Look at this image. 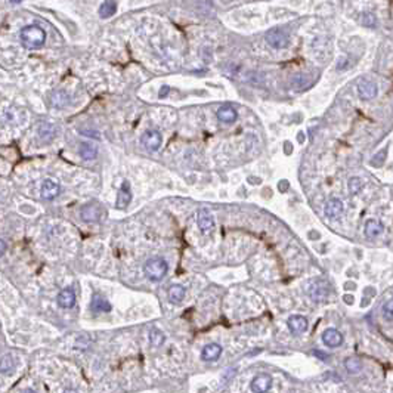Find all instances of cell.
<instances>
[{"mask_svg":"<svg viewBox=\"0 0 393 393\" xmlns=\"http://www.w3.org/2000/svg\"><path fill=\"white\" fill-rule=\"evenodd\" d=\"M19 39L24 48L27 49H39L46 42V33L39 25H27L21 30Z\"/></svg>","mask_w":393,"mask_h":393,"instance_id":"6da1fadb","label":"cell"},{"mask_svg":"<svg viewBox=\"0 0 393 393\" xmlns=\"http://www.w3.org/2000/svg\"><path fill=\"white\" fill-rule=\"evenodd\" d=\"M169 271L167 262L160 259V257H154L147 260V263L144 265V272L145 275L151 280V281H160L163 277H166Z\"/></svg>","mask_w":393,"mask_h":393,"instance_id":"7a4b0ae2","label":"cell"},{"mask_svg":"<svg viewBox=\"0 0 393 393\" xmlns=\"http://www.w3.org/2000/svg\"><path fill=\"white\" fill-rule=\"evenodd\" d=\"M304 290H306V295H309L312 300H315V301H324L328 297V293H330L328 284L324 280H319V278L309 281Z\"/></svg>","mask_w":393,"mask_h":393,"instance_id":"3957f363","label":"cell"},{"mask_svg":"<svg viewBox=\"0 0 393 393\" xmlns=\"http://www.w3.org/2000/svg\"><path fill=\"white\" fill-rule=\"evenodd\" d=\"M266 42L275 49H283L289 45V34L281 28H274L266 34Z\"/></svg>","mask_w":393,"mask_h":393,"instance_id":"277c9868","label":"cell"},{"mask_svg":"<svg viewBox=\"0 0 393 393\" xmlns=\"http://www.w3.org/2000/svg\"><path fill=\"white\" fill-rule=\"evenodd\" d=\"M141 144L148 151H157L161 147V135L157 130H147L141 138Z\"/></svg>","mask_w":393,"mask_h":393,"instance_id":"5b68a950","label":"cell"},{"mask_svg":"<svg viewBox=\"0 0 393 393\" xmlns=\"http://www.w3.org/2000/svg\"><path fill=\"white\" fill-rule=\"evenodd\" d=\"M343 210H344L343 201L339 198H331L325 205V214L330 219H339L342 216Z\"/></svg>","mask_w":393,"mask_h":393,"instance_id":"8992f818","label":"cell"},{"mask_svg":"<svg viewBox=\"0 0 393 393\" xmlns=\"http://www.w3.org/2000/svg\"><path fill=\"white\" fill-rule=\"evenodd\" d=\"M59 194V184L55 179H45L42 184V196L45 199H53Z\"/></svg>","mask_w":393,"mask_h":393,"instance_id":"52a82bcc","label":"cell"},{"mask_svg":"<svg viewBox=\"0 0 393 393\" xmlns=\"http://www.w3.org/2000/svg\"><path fill=\"white\" fill-rule=\"evenodd\" d=\"M358 94H359V97L362 99L370 100V99L376 98V95H377V86H376V83H373L370 80H362L358 85Z\"/></svg>","mask_w":393,"mask_h":393,"instance_id":"ba28073f","label":"cell"},{"mask_svg":"<svg viewBox=\"0 0 393 393\" xmlns=\"http://www.w3.org/2000/svg\"><path fill=\"white\" fill-rule=\"evenodd\" d=\"M322 342H324L327 346H330V347H337V346H340V344L343 343V336H342L337 330H334V328H328V330H325L324 334H322Z\"/></svg>","mask_w":393,"mask_h":393,"instance_id":"9c48e42d","label":"cell"},{"mask_svg":"<svg viewBox=\"0 0 393 393\" xmlns=\"http://www.w3.org/2000/svg\"><path fill=\"white\" fill-rule=\"evenodd\" d=\"M271 385H272V379L266 374H260L253 379L250 389L253 392H268L271 389Z\"/></svg>","mask_w":393,"mask_h":393,"instance_id":"30bf717a","label":"cell"},{"mask_svg":"<svg viewBox=\"0 0 393 393\" xmlns=\"http://www.w3.org/2000/svg\"><path fill=\"white\" fill-rule=\"evenodd\" d=\"M222 353V346L217 343H210L202 347L201 350V359L202 361H216Z\"/></svg>","mask_w":393,"mask_h":393,"instance_id":"8fae6325","label":"cell"},{"mask_svg":"<svg viewBox=\"0 0 393 393\" xmlns=\"http://www.w3.org/2000/svg\"><path fill=\"white\" fill-rule=\"evenodd\" d=\"M100 213H102V208L98 204H89L82 208V217L86 222H98Z\"/></svg>","mask_w":393,"mask_h":393,"instance_id":"7c38bea8","label":"cell"},{"mask_svg":"<svg viewBox=\"0 0 393 393\" xmlns=\"http://www.w3.org/2000/svg\"><path fill=\"white\" fill-rule=\"evenodd\" d=\"M213 225H214L213 216L207 210H201L198 214V228L201 229V232L208 234L213 229Z\"/></svg>","mask_w":393,"mask_h":393,"instance_id":"4fadbf2b","label":"cell"},{"mask_svg":"<svg viewBox=\"0 0 393 393\" xmlns=\"http://www.w3.org/2000/svg\"><path fill=\"white\" fill-rule=\"evenodd\" d=\"M76 303V293L71 289H64L62 292H59L58 295V304L64 309H70L73 307Z\"/></svg>","mask_w":393,"mask_h":393,"instance_id":"5bb4252c","label":"cell"},{"mask_svg":"<svg viewBox=\"0 0 393 393\" xmlns=\"http://www.w3.org/2000/svg\"><path fill=\"white\" fill-rule=\"evenodd\" d=\"M289 328H290L292 333L300 334V333L306 331V328H307V319L304 316H300V315H293L289 319Z\"/></svg>","mask_w":393,"mask_h":393,"instance_id":"9a60e30c","label":"cell"},{"mask_svg":"<svg viewBox=\"0 0 393 393\" xmlns=\"http://www.w3.org/2000/svg\"><path fill=\"white\" fill-rule=\"evenodd\" d=\"M132 201V191H130V185L127 181L123 182L121 188H120V193L117 196V207L118 208H124L126 205H129V202Z\"/></svg>","mask_w":393,"mask_h":393,"instance_id":"2e32d148","label":"cell"},{"mask_svg":"<svg viewBox=\"0 0 393 393\" xmlns=\"http://www.w3.org/2000/svg\"><path fill=\"white\" fill-rule=\"evenodd\" d=\"M383 229H385V226H383L379 220L371 219V220H368L367 225H365V235H367L368 238H376V237H379V235L383 234Z\"/></svg>","mask_w":393,"mask_h":393,"instance_id":"e0dca14e","label":"cell"},{"mask_svg":"<svg viewBox=\"0 0 393 393\" xmlns=\"http://www.w3.org/2000/svg\"><path fill=\"white\" fill-rule=\"evenodd\" d=\"M237 117H238V114L232 106H222L217 111V118L223 123H234L237 120Z\"/></svg>","mask_w":393,"mask_h":393,"instance_id":"ac0fdd59","label":"cell"},{"mask_svg":"<svg viewBox=\"0 0 393 393\" xmlns=\"http://www.w3.org/2000/svg\"><path fill=\"white\" fill-rule=\"evenodd\" d=\"M115 12H117V3H115V0H105L99 6V16L103 18V19L111 18Z\"/></svg>","mask_w":393,"mask_h":393,"instance_id":"d6986e66","label":"cell"},{"mask_svg":"<svg viewBox=\"0 0 393 393\" xmlns=\"http://www.w3.org/2000/svg\"><path fill=\"white\" fill-rule=\"evenodd\" d=\"M185 293H187L185 287L175 284V286H172L170 290H169V298H170L172 303L179 304V303H182V300L185 298Z\"/></svg>","mask_w":393,"mask_h":393,"instance_id":"ffe728a7","label":"cell"},{"mask_svg":"<svg viewBox=\"0 0 393 393\" xmlns=\"http://www.w3.org/2000/svg\"><path fill=\"white\" fill-rule=\"evenodd\" d=\"M92 310L95 312H109L111 310V304L108 303V300H105L103 297L95 295L92 298V304H91Z\"/></svg>","mask_w":393,"mask_h":393,"instance_id":"44dd1931","label":"cell"},{"mask_svg":"<svg viewBox=\"0 0 393 393\" xmlns=\"http://www.w3.org/2000/svg\"><path fill=\"white\" fill-rule=\"evenodd\" d=\"M55 127L53 124L50 123H43L40 127H39V136L43 142H49L53 136H55Z\"/></svg>","mask_w":393,"mask_h":393,"instance_id":"7402d4cb","label":"cell"},{"mask_svg":"<svg viewBox=\"0 0 393 393\" xmlns=\"http://www.w3.org/2000/svg\"><path fill=\"white\" fill-rule=\"evenodd\" d=\"M79 152H80V155H82L83 160H95L97 158V154H98L97 147H94L91 144H82Z\"/></svg>","mask_w":393,"mask_h":393,"instance_id":"603a6c76","label":"cell"},{"mask_svg":"<svg viewBox=\"0 0 393 393\" xmlns=\"http://www.w3.org/2000/svg\"><path fill=\"white\" fill-rule=\"evenodd\" d=\"M15 368V361L12 355H4L0 359V373L3 374H10Z\"/></svg>","mask_w":393,"mask_h":393,"instance_id":"cb8c5ba5","label":"cell"},{"mask_svg":"<svg viewBox=\"0 0 393 393\" xmlns=\"http://www.w3.org/2000/svg\"><path fill=\"white\" fill-rule=\"evenodd\" d=\"M149 342H151L152 346L160 347V346H163V343L166 342V336H164L160 330L154 328V330H151V333H149Z\"/></svg>","mask_w":393,"mask_h":393,"instance_id":"d4e9b609","label":"cell"},{"mask_svg":"<svg viewBox=\"0 0 393 393\" xmlns=\"http://www.w3.org/2000/svg\"><path fill=\"white\" fill-rule=\"evenodd\" d=\"M347 187H349V193L353 194V196H356L361 191V188H362V181L359 178H350Z\"/></svg>","mask_w":393,"mask_h":393,"instance_id":"484cf974","label":"cell"},{"mask_svg":"<svg viewBox=\"0 0 393 393\" xmlns=\"http://www.w3.org/2000/svg\"><path fill=\"white\" fill-rule=\"evenodd\" d=\"M382 315L388 322L393 321V309H392V300H388L383 306H382Z\"/></svg>","mask_w":393,"mask_h":393,"instance_id":"4316f807","label":"cell"},{"mask_svg":"<svg viewBox=\"0 0 393 393\" xmlns=\"http://www.w3.org/2000/svg\"><path fill=\"white\" fill-rule=\"evenodd\" d=\"M67 102H68V98H67V95L62 94V92H56V94L52 97V103H53L55 106H58V108L65 106Z\"/></svg>","mask_w":393,"mask_h":393,"instance_id":"83f0119b","label":"cell"},{"mask_svg":"<svg viewBox=\"0 0 393 393\" xmlns=\"http://www.w3.org/2000/svg\"><path fill=\"white\" fill-rule=\"evenodd\" d=\"M344 367L347 368V371H350V373H356V371L361 370V362H359V359H353V358H350V359H346V361H344Z\"/></svg>","mask_w":393,"mask_h":393,"instance_id":"f1b7e54d","label":"cell"},{"mask_svg":"<svg viewBox=\"0 0 393 393\" xmlns=\"http://www.w3.org/2000/svg\"><path fill=\"white\" fill-rule=\"evenodd\" d=\"M362 22H364L367 27H374V25H376V18H374V15H371V13H365L364 18H362Z\"/></svg>","mask_w":393,"mask_h":393,"instance_id":"f546056e","label":"cell"},{"mask_svg":"<svg viewBox=\"0 0 393 393\" xmlns=\"http://www.w3.org/2000/svg\"><path fill=\"white\" fill-rule=\"evenodd\" d=\"M289 187H290V185H289V182H287V181H281V182H280V191H283V193H284L286 190H289Z\"/></svg>","mask_w":393,"mask_h":393,"instance_id":"4dcf8cb0","label":"cell"},{"mask_svg":"<svg viewBox=\"0 0 393 393\" xmlns=\"http://www.w3.org/2000/svg\"><path fill=\"white\" fill-rule=\"evenodd\" d=\"M6 251V243L0 238V257L3 256V253Z\"/></svg>","mask_w":393,"mask_h":393,"instance_id":"1f68e13d","label":"cell"},{"mask_svg":"<svg viewBox=\"0 0 393 393\" xmlns=\"http://www.w3.org/2000/svg\"><path fill=\"white\" fill-rule=\"evenodd\" d=\"M293 145L290 144V142H286V154H292L293 152V148H292Z\"/></svg>","mask_w":393,"mask_h":393,"instance_id":"d6a6232c","label":"cell"},{"mask_svg":"<svg viewBox=\"0 0 393 393\" xmlns=\"http://www.w3.org/2000/svg\"><path fill=\"white\" fill-rule=\"evenodd\" d=\"M344 301L349 303V304H352L353 303V295H344Z\"/></svg>","mask_w":393,"mask_h":393,"instance_id":"836d02e7","label":"cell"},{"mask_svg":"<svg viewBox=\"0 0 393 393\" xmlns=\"http://www.w3.org/2000/svg\"><path fill=\"white\" fill-rule=\"evenodd\" d=\"M297 141L303 144V142H304V135H303V133H298V136H297Z\"/></svg>","mask_w":393,"mask_h":393,"instance_id":"e575fe53","label":"cell"},{"mask_svg":"<svg viewBox=\"0 0 393 393\" xmlns=\"http://www.w3.org/2000/svg\"><path fill=\"white\" fill-rule=\"evenodd\" d=\"M10 1H12V3H19L21 0H10Z\"/></svg>","mask_w":393,"mask_h":393,"instance_id":"d590c367","label":"cell"}]
</instances>
